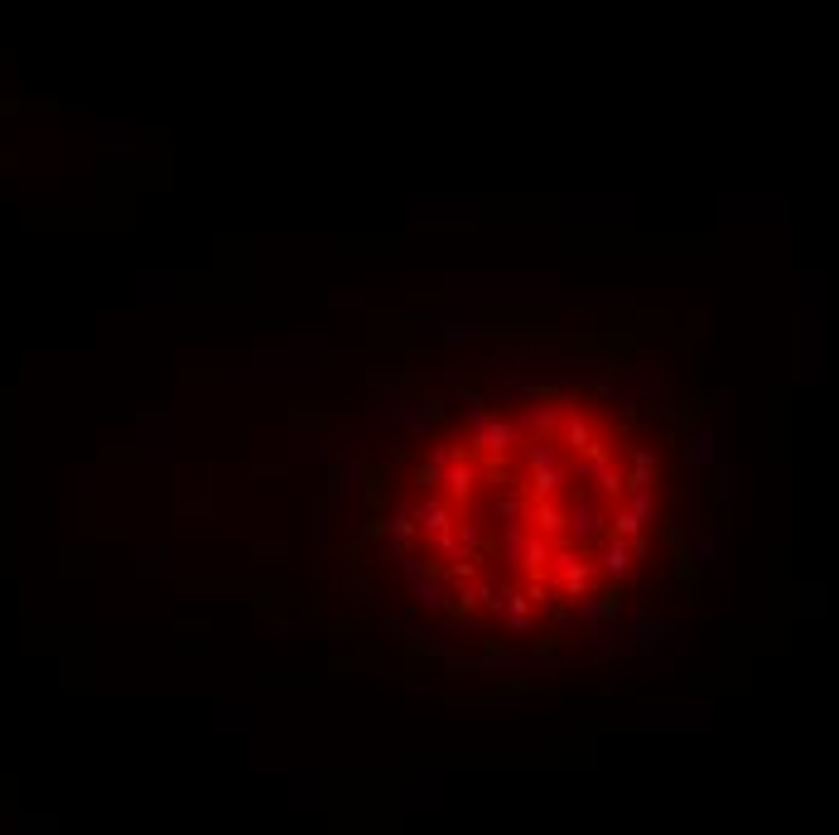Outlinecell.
Returning <instances> with one entry per match:
<instances>
[{"label": "cell", "instance_id": "1", "mask_svg": "<svg viewBox=\"0 0 839 835\" xmlns=\"http://www.w3.org/2000/svg\"><path fill=\"white\" fill-rule=\"evenodd\" d=\"M661 464L598 396L526 391L444 425L396 483L391 527L439 604L492 628H550L642 570Z\"/></svg>", "mask_w": 839, "mask_h": 835}]
</instances>
